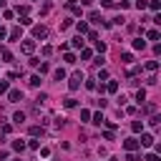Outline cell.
Wrapping results in <instances>:
<instances>
[{
  "label": "cell",
  "instance_id": "obj_17",
  "mask_svg": "<svg viewBox=\"0 0 161 161\" xmlns=\"http://www.w3.org/2000/svg\"><path fill=\"white\" fill-rule=\"evenodd\" d=\"M146 35H149V40H159V38H161V33H159L156 28H151V30H149Z\"/></svg>",
  "mask_w": 161,
  "mask_h": 161
},
{
  "label": "cell",
  "instance_id": "obj_46",
  "mask_svg": "<svg viewBox=\"0 0 161 161\" xmlns=\"http://www.w3.org/2000/svg\"><path fill=\"white\" fill-rule=\"evenodd\" d=\"M3 5H5V0H0V8H3Z\"/></svg>",
  "mask_w": 161,
  "mask_h": 161
},
{
  "label": "cell",
  "instance_id": "obj_25",
  "mask_svg": "<svg viewBox=\"0 0 161 161\" xmlns=\"http://www.w3.org/2000/svg\"><path fill=\"white\" fill-rule=\"evenodd\" d=\"M96 50L98 53H106V43H103V40H96Z\"/></svg>",
  "mask_w": 161,
  "mask_h": 161
},
{
  "label": "cell",
  "instance_id": "obj_47",
  "mask_svg": "<svg viewBox=\"0 0 161 161\" xmlns=\"http://www.w3.org/2000/svg\"><path fill=\"white\" fill-rule=\"evenodd\" d=\"M10 161H20V159H10Z\"/></svg>",
  "mask_w": 161,
  "mask_h": 161
},
{
  "label": "cell",
  "instance_id": "obj_36",
  "mask_svg": "<svg viewBox=\"0 0 161 161\" xmlns=\"http://www.w3.org/2000/svg\"><path fill=\"white\" fill-rule=\"evenodd\" d=\"M88 40H93V43H96V40H98V33H96V30H88Z\"/></svg>",
  "mask_w": 161,
  "mask_h": 161
},
{
  "label": "cell",
  "instance_id": "obj_34",
  "mask_svg": "<svg viewBox=\"0 0 161 161\" xmlns=\"http://www.w3.org/2000/svg\"><path fill=\"white\" fill-rule=\"evenodd\" d=\"M149 8H151V10H159L161 5H159V0H149Z\"/></svg>",
  "mask_w": 161,
  "mask_h": 161
},
{
  "label": "cell",
  "instance_id": "obj_26",
  "mask_svg": "<svg viewBox=\"0 0 161 161\" xmlns=\"http://www.w3.org/2000/svg\"><path fill=\"white\" fill-rule=\"evenodd\" d=\"M91 55H93V53H91V50H88V48H80V58H83V60H88V58H91Z\"/></svg>",
  "mask_w": 161,
  "mask_h": 161
},
{
  "label": "cell",
  "instance_id": "obj_37",
  "mask_svg": "<svg viewBox=\"0 0 161 161\" xmlns=\"http://www.w3.org/2000/svg\"><path fill=\"white\" fill-rule=\"evenodd\" d=\"M128 5H131V3H128V0H121V3H118V5H116V8H121V10H126V8H128Z\"/></svg>",
  "mask_w": 161,
  "mask_h": 161
},
{
  "label": "cell",
  "instance_id": "obj_35",
  "mask_svg": "<svg viewBox=\"0 0 161 161\" xmlns=\"http://www.w3.org/2000/svg\"><path fill=\"white\" fill-rule=\"evenodd\" d=\"M28 10H30L28 5H18V13H20V15H28Z\"/></svg>",
  "mask_w": 161,
  "mask_h": 161
},
{
  "label": "cell",
  "instance_id": "obj_32",
  "mask_svg": "<svg viewBox=\"0 0 161 161\" xmlns=\"http://www.w3.org/2000/svg\"><path fill=\"white\" fill-rule=\"evenodd\" d=\"M8 93V80H0V96Z\"/></svg>",
  "mask_w": 161,
  "mask_h": 161
},
{
  "label": "cell",
  "instance_id": "obj_27",
  "mask_svg": "<svg viewBox=\"0 0 161 161\" xmlns=\"http://www.w3.org/2000/svg\"><path fill=\"white\" fill-rule=\"evenodd\" d=\"M63 60H66V63H71V66H73V63H76V55H73V53H66V55H63Z\"/></svg>",
  "mask_w": 161,
  "mask_h": 161
},
{
  "label": "cell",
  "instance_id": "obj_10",
  "mask_svg": "<svg viewBox=\"0 0 161 161\" xmlns=\"http://www.w3.org/2000/svg\"><path fill=\"white\" fill-rule=\"evenodd\" d=\"M131 131H133V133H141V131H144V121H133V124H131Z\"/></svg>",
  "mask_w": 161,
  "mask_h": 161
},
{
  "label": "cell",
  "instance_id": "obj_2",
  "mask_svg": "<svg viewBox=\"0 0 161 161\" xmlns=\"http://www.w3.org/2000/svg\"><path fill=\"white\" fill-rule=\"evenodd\" d=\"M8 101H10V103H18V101H23V91H18V88L8 91Z\"/></svg>",
  "mask_w": 161,
  "mask_h": 161
},
{
  "label": "cell",
  "instance_id": "obj_24",
  "mask_svg": "<svg viewBox=\"0 0 161 161\" xmlns=\"http://www.w3.org/2000/svg\"><path fill=\"white\" fill-rule=\"evenodd\" d=\"M13 149L15 151H23L25 149V141H13Z\"/></svg>",
  "mask_w": 161,
  "mask_h": 161
},
{
  "label": "cell",
  "instance_id": "obj_40",
  "mask_svg": "<svg viewBox=\"0 0 161 161\" xmlns=\"http://www.w3.org/2000/svg\"><path fill=\"white\" fill-rule=\"evenodd\" d=\"M108 78V71H98V80H106Z\"/></svg>",
  "mask_w": 161,
  "mask_h": 161
},
{
  "label": "cell",
  "instance_id": "obj_39",
  "mask_svg": "<svg viewBox=\"0 0 161 161\" xmlns=\"http://www.w3.org/2000/svg\"><path fill=\"white\" fill-rule=\"evenodd\" d=\"M101 5H103V8H113L116 3H113V0H101Z\"/></svg>",
  "mask_w": 161,
  "mask_h": 161
},
{
  "label": "cell",
  "instance_id": "obj_14",
  "mask_svg": "<svg viewBox=\"0 0 161 161\" xmlns=\"http://www.w3.org/2000/svg\"><path fill=\"white\" fill-rule=\"evenodd\" d=\"M133 48H136V50H144V48H146V40L136 38V40H133Z\"/></svg>",
  "mask_w": 161,
  "mask_h": 161
},
{
  "label": "cell",
  "instance_id": "obj_16",
  "mask_svg": "<svg viewBox=\"0 0 161 161\" xmlns=\"http://www.w3.org/2000/svg\"><path fill=\"white\" fill-rule=\"evenodd\" d=\"M8 38H10V40H18V38H20V28L15 25V28H13L10 33H8Z\"/></svg>",
  "mask_w": 161,
  "mask_h": 161
},
{
  "label": "cell",
  "instance_id": "obj_5",
  "mask_svg": "<svg viewBox=\"0 0 161 161\" xmlns=\"http://www.w3.org/2000/svg\"><path fill=\"white\" fill-rule=\"evenodd\" d=\"M33 35L35 38H48V28L46 25H33Z\"/></svg>",
  "mask_w": 161,
  "mask_h": 161
},
{
  "label": "cell",
  "instance_id": "obj_18",
  "mask_svg": "<svg viewBox=\"0 0 161 161\" xmlns=\"http://www.w3.org/2000/svg\"><path fill=\"white\" fill-rule=\"evenodd\" d=\"M121 60L128 66V63H133V53H121Z\"/></svg>",
  "mask_w": 161,
  "mask_h": 161
},
{
  "label": "cell",
  "instance_id": "obj_21",
  "mask_svg": "<svg viewBox=\"0 0 161 161\" xmlns=\"http://www.w3.org/2000/svg\"><path fill=\"white\" fill-rule=\"evenodd\" d=\"M136 101H138V103H141V101H146V91H144V88L136 91Z\"/></svg>",
  "mask_w": 161,
  "mask_h": 161
},
{
  "label": "cell",
  "instance_id": "obj_23",
  "mask_svg": "<svg viewBox=\"0 0 161 161\" xmlns=\"http://www.w3.org/2000/svg\"><path fill=\"white\" fill-rule=\"evenodd\" d=\"M30 136H43V128L40 126H30Z\"/></svg>",
  "mask_w": 161,
  "mask_h": 161
},
{
  "label": "cell",
  "instance_id": "obj_43",
  "mask_svg": "<svg viewBox=\"0 0 161 161\" xmlns=\"http://www.w3.org/2000/svg\"><path fill=\"white\" fill-rule=\"evenodd\" d=\"M103 138L106 141H113V131H103Z\"/></svg>",
  "mask_w": 161,
  "mask_h": 161
},
{
  "label": "cell",
  "instance_id": "obj_19",
  "mask_svg": "<svg viewBox=\"0 0 161 161\" xmlns=\"http://www.w3.org/2000/svg\"><path fill=\"white\" fill-rule=\"evenodd\" d=\"M30 86H33V88H38V86H40V73L30 76Z\"/></svg>",
  "mask_w": 161,
  "mask_h": 161
},
{
  "label": "cell",
  "instance_id": "obj_48",
  "mask_svg": "<svg viewBox=\"0 0 161 161\" xmlns=\"http://www.w3.org/2000/svg\"><path fill=\"white\" fill-rule=\"evenodd\" d=\"M108 161H116V159H108Z\"/></svg>",
  "mask_w": 161,
  "mask_h": 161
},
{
  "label": "cell",
  "instance_id": "obj_42",
  "mask_svg": "<svg viewBox=\"0 0 161 161\" xmlns=\"http://www.w3.org/2000/svg\"><path fill=\"white\" fill-rule=\"evenodd\" d=\"M53 53V46H43V55H50Z\"/></svg>",
  "mask_w": 161,
  "mask_h": 161
},
{
  "label": "cell",
  "instance_id": "obj_7",
  "mask_svg": "<svg viewBox=\"0 0 161 161\" xmlns=\"http://www.w3.org/2000/svg\"><path fill=\"white\" fill-rule=\"evenodd\" d=\"M76 30H78V35L88 33V23H86V20H78V23H76Z\"/></svg>",
  "mask_w": 161,
  "mask_h": 161
},
{
  "label": "cell",
  "instance_id": "obj_13",
  "mask_svg": "<svg viewBox=\"0 0 161 161\" xmlns=\"http://www.w3.org/2000/svg\"><path fill=\"white\" fill-rule=\"evenodd\" d=\"M53 78H55V80H63V78H66V71H63V68H55V71H53Z\"/></svg>",
  "mask_w": 161,
  "mask_h": 161
},
{
  "label": "cell",
  "instance_id": "obj_3",
  "mask_svg": "<svg viewBox=\"0 0 161 161\" xmlns=\"http://www.w3.org/2000/svg\"><path fill=\"white\" fill-rule=\"evenodd\" d=\"M154 141H156V138H154L151 133H141V141H138V146H146V149H149V146H154Z\"/></svg>",
  "mask_w": 161,
  "mask_h": 161
},
{
  "label": "cell",
  "instance_id": "obj_9",
  "mask_svg": "<svg viewBox=\"0 0 161 161\" xmlns=\"http://www.w3.org/2000/svg\"><path fill=\"white\" fill-rule=\"evenodd\" d=\"M88 20H91V23H101L103 18H101V13H98V10H91V13H88Z\"/></svg>",
  "mask_w": 161,
  "mask_h": 161
},
{
  "label": "cell",
  "instance_id": "obj_15",
  "mask_svg": "<svg viewBox=\"0 0 161 161\" xmlns=\"http://www.w3.org/2000/svg\"><path fill=\"white\" fill-rule=\"evenodd\" d=\"M91 118H93V124H96V126H101V124H103V121H106V118H103V113H93Z\"/></svg>",
  "mask_w": 161,
  "mask_h": 161
},
{
  "label": "cell",
  "instance_id": "obj_33",
  "mask_svg": "<svg viewBox=\"0 0 161 161\" xmlns=\"http://www.w3.org/2000/svg\"><path fill=\"white\" fill-rule=\"evenodd\" d=\"M20 25H33V20L28 15H23V18H20Z\"/></svg>",
  "mask_w": 161,
  "mask_h": 161
},
{
  "label": "cell",
  "instance_id": "obj_31",
  "mask_svg": "<svg viewBox=\"0 0 161 161\" xmlns=\"http://www.w3.org/2000/svg\"><path fill=\"white\" fill-rule=\"evenodd\" d=\"M156 68H159L156 60H149V63H146V71H156Z\"/></svg>",
  "mask_w": 161,
  "mask_h": 161
},
{
  "label": "cell",
  "instance_id": "obj_28",
  "mask_svg": "<svg viewBox=\"0 0 161 161\" xmlns=\"http://www.w3.org/2000/svg\"><path fill=\"white\" fill-rule=\"evenodd\" d=\"M136 8H138V10H144V8H149V0H136Z\"/></svg>",
  "mask_w": 161,
  "mask_h": 161
},
{
  "label": "cell",
  "instance_id": "obj_45",
  "mask_svg": "<svg viewBox=\"0 0 161 161\" xmlns=\"http://www.w3.org/2000/svg\"><path fill=\"white\" fill-rule=\"evenodd\" d=\"M5 38H8V30H5L3 25H0V40H5Z\"/></svg>",
  "mask_w": 161,
  "mask_h": 161
},
{
  "label": "cell",
  "instance_id": "obj_44",
  "mask_svg": "<svg viewBox=\"0 0 161 161\" xmlns=\"http://www.w3.org/2000/svg\"><path fill=\"white\" fill-rule=\"evenodd\" d=\"M146 161H159V154H146Z\"/></svg>",
  "mask_w": 161,
  "mask_h": 161
},
{
  "label": "cell",
  "instance_id": "obj_12",
  "mask_svg": "<svg viewBox=\"0 0 161 161\" xmlns=\"http://www.w3.org/2000/svg\"><path fill=\"white\" fill-rule=\"evenodd\" d=\"M83 43H86V40L80 38V35H76V38L71 40V46H73V48H83Z\"/></svg>",
  "mask_w": 161,
  "mask_h": 161
},
{
  "label": "cell",
  "instance_id": "obj_20",
  "mask_svg": "<svg viewBox=\"0 0 161 161\" xmlns=\"http://www.w3.org/2000/svg\"><path fill=\"white\" fill-rule=\"evenodd\" d=\"M13 121H15V124H23V121H25V113H23V111H18V113L13 116Z\"/></svg>",
  "mask_w": 161,
  "mask_h": 161
},
{
  "label": "cell",
  "instance_id": "obj_38",
  "mask_svg": "<svg viewBox=\"0 0 161 161\" xmlns=\"http://www.w3.org/2000/svg\"><path fill=\"white\" fill-rule=\"evenodd\" d=\"M35 101H38V103H46V101H48V96H46V93H38V98H35Z\"/></svg>",
  "mask_w": 161,
  "mask_h": 161
},
{
  "label": "cell",
  "instance_id": "obj_41",
  "mask_svg": "<svg viewBox=\"0 0 161 161\" xmlns=\"http://www.w3.org/2000/svg\"><path fill=\"white\" fill-rule=\"evenodd\" d=\"M91 118V111H80V121H88Z\"/></svg>",
  "mask_w": 161,
  "mask_h": 161
},
{
  "label": "cell",
  "instance_id": "obj_11",
  "mask_svg": "<svg viewBox=\"0 0 161 161\" xmlns=\"http://www.w3.org/2000/svg\"><path fill=\"white\" fill-rule=\"evenodd\" d=\"M103 88H106L108 93H116V91H118V80H108V86H103Z\"/></svg>",
  "mask_w": 161,
  "mask_h": 161
},
{
  "label": "cell",
  "instance_id": "obj_29",
  "mask_svg": "<svg viewBox=\"0 0 161 161\" xmlns=\"http://www.w3.org/2000/svg\"><path fill=\"white\" fill-rule=\"evenodd\" d=\"M154 111H156V103H146L144 106V113H154Z\"/></svg>",
  "mask_w": 161,
  "mask_h": 161
},
{
  "label": "cell",
  "instance_id": "obj_6",
  "mask_svg": "<svg viewBox=\"0 0 161 161\" xmlns=\"http://www.w3.org/2000/svg\"><path fill=\"white\" fill-rule=\"evenodd\" d=\"M20 50H23V53H33L35 43H33V40H23V43H20Z\"/></svg>",
  "mask_w": 161,
  "mask_h": 161
},
{
  "label": "cell",
  "instance_id": "obj_1",
  "mask_svg": "<svg viewBox=\"0 0 161 161\" xmlns=\"http://www.w3.org/2000/svg\"><path fill=\"white\" fill-rule=\"evenodd\" d=\"M80 83H83V73H73V78L68 80V88H71V91H78Z\"/></svg>",
  "mask_w": 161,
  "mask_h": 161
},
{
  "label": "cell",
  "instance_id": "obj_30",
  "mask_svg": "<svg viewBox=\"0 0 161 161\" xmlns=\"http://www.w3.org/2000/svg\"><path fill=\"white\" fill-rule=\"evenodd\" d=\"M38 71H40V73H48L50 66H48V63H38Z\"/></svg>",
  "mask_w": 161,
  "mask_h": 161
},
{
  "label": "cell",
  "instance_id": "obj_8",
  "mask_svg": "<svg viewBox=\"0 0 161 161\" xmlns=\"http://www.w3.org/2000/svg\"><path fill=\"white\" fill-rule=\"evenodd\" d=\"M0 58H3L5 63H10V60H13V53H10L8 48H0Z\"/></svg>",
  "mask_w": 161,
  "mask_h": 161
},
{
  "label": "cell",
  "instance_id": "obj_4",
  "mask_svg": "<svg viewBox=\"0 0 161 161\" xmlns=\"http://www.w3.org/2000/svg\"><path fill=\"white\" fill-rule=\"evenodd\" d=\"M124 149H126V151H136V149H138V138H133V136L126 138V141H124Z\"/></svg>",
  "mask_w": 161,
  "mask_h": 161
},
{
  "label": "cell",
  "instance_id": "obj_22",
  "mask_svg": "<svg viewBox=\"0 0 161 161\" xmlns=\"http://www.w3.org/2000/svg\"><path fill=\"white\" fill-rule=\"evenodd\" d=\"M63 106H66V108H73V106H76V98H71V96L63 98Z\"/></svg>",
  "mask_w": 161,
  "mask_h": 161
}]
</instances>
